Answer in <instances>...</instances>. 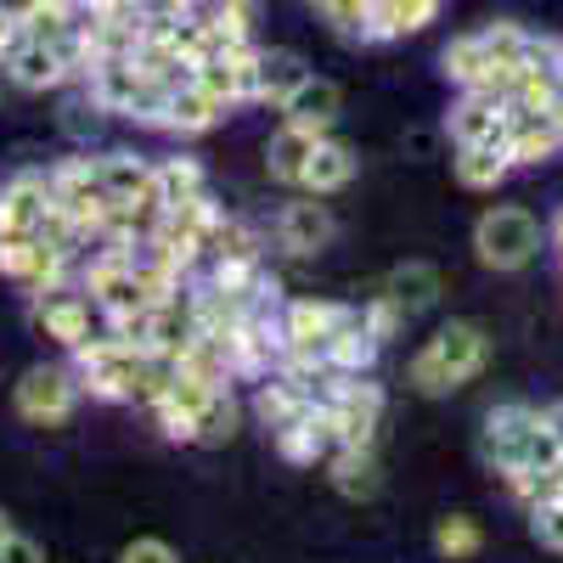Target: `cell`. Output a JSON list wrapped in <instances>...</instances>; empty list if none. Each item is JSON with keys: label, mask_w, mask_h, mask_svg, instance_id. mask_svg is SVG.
Masks as SVG:
<instances>
[{"label": "cell", "mask_w": 563, "mask_h": 563, "mask_svg": "<svg viewBox=\"0 0 563 563\" xmlns=\"http://www.w3.org/2000/svg\"><path fill=\"white\" fill-rule=\"evenodd\" d=\"M547 124H552L558 141H563V85H558V97H552V108H547Z\"/></svg>", "instance_id": "ab89813d"}, {"label": "cell", "mask_w": 563, "mask_h": 563, "mask_svg": "<svg viewBox=\"0 0 563 563\" xmlns=\"http://www.w3.org/2000/svg\"><path fill=\"white\" fill-rule=\"evenodd\" d=\"M440 7H445V0H372V45L422 34L440 18Z\"/></svg>", "instance_id": "ffe728a7"}, {"label": "cell", "mask_w": 563, "mask_h": 563, "mask_svg": "<svg viewBox=\"0 0 563 563\" xmlns=\"http://www.w3.org/2000/svg\"><path fill=\"white\" fill-rule=\"evenodd\" d=\"M305 406H310V395H305V389H294L288 378H282V372H276L271 384H260V395H254V417L265 422L271 434L282 429V422H294Z\"/></svg>", "instance_id": "83f0119b"}, {"label": "cell", "mask_w": 563, "mask_h": 563, "mask_svg": "<svg viewBox=\"0 0 563 563\" xmlns=\"http://www.w3.org/2000/svg\"><path fill=\"white\" fill-rule=\"evenodd\" d=\"M12 40H18V12L7 7V0H0V57L12 52Z\"/></svg>", "instance_id": "8d00e7d4"}, {"label": "cell", "mask_w": 563, "mask_h": 563, "mask_svg": "<svg viewBox=\"0 0 563 563\" xmlns=\"http://www.w3.org/2000/svg\"><path fill=\"white\" fill-rule=\"evenodd\" d=\"M350 180H355V153L344 147V141L321 135L316 147H310V158H305V169H299V192L327 198V192H344Z\"/></svg>", "instance_id": "e0dca14e"}, {"label": "cell", "mask_w": 563, "mask_h": 563, "mask_svg": "<svg viewBox=\"0 0 563 563\" xmlns=\"http://www.w3.org/2000/svg\"><path fill=\"white\" fill-rule=\"evenodd\" d=\"M97 175H102V186H108L113 209L130 203V198H141V192L153 186V164L135 158V153H102V158H97Z\"/></svg>", "instance_id": "cb8c5ba5"}, {"label": "cell", "mask_w": 563, "mask_h": 563, "mask_svg": "<svg viewBox=\"0 0 563 563\" xmlns=\"http://www.w3.org/2000/svg\"><path fill=\"white\" fill-rule=\"evenodd\" d=\"M490 361V339L479 321H445L440 333L411 355V389L417 395H451L474 384Z\"/></svg>", "instance_id": "6da1fadb"}, {"label": "cell", "mask_w": 563, "mask_h": 563, "mask_svg": "<svg viewBox=\"0 0 563 563\" xmlns=\"http://www.w3.org/2000/svg\"><path fill=\"white\" fill-rule=\"evenodd\" d=\"M153 180H158L164 203H186V198L209 192V175L198 158H164V164H153Z\"/></svg>", "instance_id": "f1b7e54d"}, {"label": "cell", "mask_w": 563, "mask_h": 563, "mask_svg": "<svg viewBox=\"0 0 563 563\" xmlns=\"http://www.w3.org/2000/svg\"><path fill=\"white\" fill-rule=\"evenodd\" d=\"M316 141H321V135H310V130H299V124H282V130L271 135V147H265V169H271V180L299 186V169H305V158H310Z\"/></svg>", "instance_id": "d4e9b609"}, {"label": "cell", "mask_w": 563, "mask_h": 563, "mask_svg": "<svg viewBox=\"0 0 563 563\" xmlns=\"http://www.w3.org/2000/svg\"><path fill=\"white\" fill-rule=\"evenodd\" d=\"M333 214H327L310 192L299 198V203H288V209H282V220H276V238H282V249H288V254H321L327 243H333Z\"/></svg>", "instance_id": "2e32d148"}, {"label": "cell", "mask_w": 563, "mask_h": 563, "mask_svg": "<svg viewBox=\"0 0 563 563\" xmlns=\"http://www.w3.org/2000/svg\"><path fill=\"white\" fill-rule=\"evenodd\" d=\"M389 294L406 305V316H411V310H429V305L440 299V271L411 260V265H400V271L389 276Z\"/></svg>", "instance_id": "f546056e"}, {"label": "cell", "mask_w": 563, "mask_h": 563, "mask_svg": "<svg viewBox=\"0 0 563 563\" xmlns=\"http://www.w3.org/2000/svg\"><path fill=\"white\" fill-rule=\"evenodd\" d=\"M12 406H18L23 422H34V429H57V422H68L74 406H79L74 366H29L23 378H18Z\"/></svg>", "instance_id": "5b68a950"}, {"label": "cell", "mask_w": 563, "mask_h": 563, "mask_svg": "<svg viewBox=\"0 0 563 563\" xmlns=\"http://www.w3.org/2000/svg\"><path fill=\"white\" fill-rule=\"evenodd\" d=\"M440 74L456 85V90H474L479 74H485V57H479V34H456L445 52H440Z\"/></svg>", "instance_id": "4dcf8cb0"}, {"label": "cell", "mask_w": 563, "mask_h": 563, "mask_svg": "<svg viewBox=\"0 0 563 563\" xmlns=\"http://www.w3.org/2000/svg\"><path fill=\"white\" fill-rule=\"evenodd\" d=\"M339 40H372V0H310Z\"/></svg>", "instance_id": "1f68e13d"}, {"label": "cell", "mask_w": 563, "mask_h": 563, "mask_svg": "<svg viewBox=\"0 0 563 563\" xmlns=\"http://www.w3.org/2000/svg\"><path fill=\"white\" fill-rule=\"evenodd\" d=\"M276 440V456L282 462H299V467H316L333 456V417H327V406H305L294 422H282V429L271 434Z\"/></svg>", "instance_id": "7c38bea8"}, {"label": "cell", "mask_w": 563, "mask_h": 563, "mask_svg": "<svg viewBox=\"0 0 563 563\" xmlns=\"http://www.w3.org/2000/svg\"><path fill=\"white\" fill-rule=\"evenodd\" d=\"M0 68L12 74L18 90H57L74 79V68L63 63L57 45H40V40H12V52L0 57Z\"/></svg>", "instance_id": "5bb4252c"}, {"label": "cell", "mask_w": 563, "mask_h": 563, "mask_svg": "<svg viewBox=\"0 0 563 563\" xmlns=\"http://www.w3.org/2000/svg\"><path fill=\"white\" fill-rule=\"evenodd\" d=\"M552 153H563V141H558V130L547 124V113H536V119H512V113H507V164H512V169L547 164Z\"/></svg>", "instance_id": "44dd1931"}, {"label": "cell", "mask_w": 563, "mask_h": 563, "mask_svg": "<svg viewBox=\"0 0 563 563\" xmlns=\"http://www.w3.org/2000/svg\"><path fill=\"white\" fill-rule=\"evenodd\" d=\"M45 192H52V203L85 231V238L108 231L113 198H108V186L97 175V158H63V164H52V169H45Z\"/></svg>", "instance_id": "277c9868"}, {"label": "cell", "mask_w": 563, "mask_h": 563, "mask_svg": "<svg viewBox=\"0 0 563 563\" xmlns=\"http://www.w3.org/2000/svg\"><path fill=\"white\" fill-rule=\"evenodd\" d=\"M119 563H180V552H175L169 541H158V536H135V541L119 552Z\"/></svg>", "instance_id": "e575fe53"}, {"label": "cell", "mask_w": 563, "mask_h": 563, "mask_svg": "<svg viewBox=\"0 0 563 563\" xmlns=\"http://www.w3.org/2000/svg\"><path fill=\"white\" fill-rule=\"evenodd\" d=\"M79 79H85L90 102H97L102 113H119V119H135V124H153V130H158L169 90H164L158 79L141 74L135 57H102V63H90Z\"/></svg>", "instance_id": "7a4b0ae2"}, {"label": "cell", "mask_w": 563, "mask_h": 563, "mask_svg": "<svg viewBox=\"0 0 563 563\" xmlns=\"http://www.w3.org/2000/svg\"><path fill=\"white\" fill-rule=\"evenodd\" d=\"M378 350H384V344L366 333V327H361V310H355V321H344L339 333H333V344H327V366L344 372V378H366L372 361H378Z\"/></svg>", "instance_id": "7402d4cb"}, {"label": "cell", "mask_w": 563, "mask_h": 563, "mask_svg": "<svg viewBox=\"0 0 563 563\" xmlns=\"http://www.w3.org/2000/svg\"><path fill=\"white\" fill-rule=\"evenodd\" d=\"M344 321H355L350 305H333V299H282V350L327 355V344H333V333Z\"/></svg>", "instance_id": "52a82bcc"}, {"label": "cell", "mask_w": 563, "mask_h": 563, "mask_svg": "<svg viewBox=\"0 0 563 563\" xmlns=\"http://www.w3.org/2000/svg\"><path fill=\"white\" fill-rule=\"evenodd\" d=\"M474 254L490 271H525L541 254V220L519 203H496L474 225Z\"/></svg>", "instance_id": "3957f363"}, {"label": "cell", "mask_w": 563, "mask_h": 563, "mask_svg": "<svg viewBox=\"0 0 563 563\" xmlns=\"http://www.w3.org/2000/svg\"><path fill=\"white\" fill-rule=\"evenodd\" d=\"M90 12H141V0H85Z\"/></svg>", "instance_id": "f35d334b"}, {"label": "cell", "mask_w": 563, "mask_h": 563, "mask_svg": "<svg viewBox=\"0 0 563 563\" xmlns=\"http://www.w3.org/2000/svg\"><path fill=\"white\" fill-rule=\"evenodd\" d=\"M18 40H40V45H63L79 23V0H18Z\"/></svg>", "instance_id": "d6986e66"}, {"label": "cell", "mask_w": 563, "mask_h": 563, "mask_svg": "<svg viewBox=\"0 0 563 563\" xmlns=\"http://www.w3.org/2000/svg\"><path fill=\"white\" fill-rule=\"evenodd\" d=\"M558 68H563V40H558Z\"/></svg>", "instance_id": "7bdbcfd3"}, {"label": "cell", "mask_w": 563, "mask_h": 563, "mask_svg": "<svg viewBox=\"0 0 563 563\" xmlns=\"http://www.w3.org/2000/svg\"><path fill=\"white\" fill-rule=\"evenodd\" d=\"M45 209H52L45 175L40 169H18L7 186H0V238H29Z\"/></svg>", "instance_id": "4fadbf2b"}, {"label": "cell", "mask_w": 563, "mask_h": 563, "mask_svg": "<svg viewBox=\"0 0 563 563\" xmlns=\"http://www.w3.org/2000/svg\"><path fill=\"white\" fill-rule=\"evenodd\" d=\"M276 113H282V124H299L310 135H327L339 124V113H344V90L333 79H321V74H305L288 97L276 102Z\"/></svg>", "instance_id": "8fae6325"}, {"label": "cell", "mask_w": 563, "mask_h": 563, "mask_svg": "<svg viewBox=\"0 0 563 563\" xmlns=\"http://www.w3.org/2000/svg\"><path fill=\"white\" fill-rule=\"evenodd\" d=\"M507 153L501 147H456V158H451V175H456V186L462 192H496V186L507 180Z\"/></svg>", "instance_id": "603a6c76"}, {"label": "cell", "mask_w": 563, "mask_h": 563, "mask_svg": "<svg viewBox=\"0 0 563 563\" xmlns=\"http://www.w3.org/2000/svg\"><path fill=\"white\" fill-rule=\"evenodd\" d=\"M90 310H97V305H90V294L74 288V282H52V288H40L29 299L34 333H45V339L63 344V350H74V344L90 339Z\"/></svg>", "instance_id": "8992f818"}, {"label": "cell", "mask_w": 563, "mask_h": 563, "mask_svg": "<svg viewBox=\"0 0 563 563\" xmlns=\"http://www.w3.org/2000/svg\"><path fill=\"white\" fill-rule=\"evenodd\" d=\"M547 238H552V249H558V260H563V209L552 214V231H547Z\"/></svg>", "instance_id": "60d3db41"}, {"label": "cell", "mask_w": 563, "mask_h": 563, "mask_svg": "<svg viewBox=\"0 0 563 563\" xmlns=\"http://www.w3.org/2000/svg\"><path fill=\"white\" fill-rule=\"evenodd\" d=\"M327 479H333V490L344 501H372L378 496V456H372V445H339L333 456H327Z\"/></svg>", "instance_id": "ac0fdd59"}, {"label": "cell", "mask_w": 563, "mask_h": 563, "mask_svg": "<svg viewBox=\"0 0 563 563\" xmlns=\"http://www.w3.org/2000/svg\"><path fill=\"white\" fill-rule=\"evenodd\" d=\"M231 108L214 97L209 85H175L169 97H164V119H158V130H169V135H203V130H214L220 119H225Z\"/></svg>", "instance_id": "9a60e30c"}, {"label": "cell", "mask_w": 563, "mask_h": 563, "mask_svg": "<svg viewBox=\"0 0 563 563\" xmlns=\"http://www.w3.org/2000/svg\"><path fill=\"white\" fill-rule=\"evenodd\" d=\"M445 135L456 147H501L507 153V113L485 90H456V108L445 119Z\"/></svg>", "instance_id": "30bf717a"}, {"label": "cell", "mask_w": 563, "mask_h": 563, "mask_svg": "<svg viewBox=\"0 0 563 563\" xmlns=\"http://www.w3.org/2000/svg\"><path fill=\"white\" fill-rule=\"evenodd\" d=\"M479 547H485L479 525H474V519H462V512H451V519H440V525H434V552H440V558H451V563L479 558Z\"/></svg>", "instance_id": "d6a6232c"}, {"label": "cell", "mask_w": 563, "mask_h": 563, "mask_svg": "<svg viewBox=\"0 0 563 563\" xmlns=\"http://www.w3.org/2000/svg\"><path fill=\"white\" fill-rule=\"evenodd\" d=\"M327 417H333V451L339 445H372L384 417V389L372 378H350L333 400H327Z\"/></svg>", "instance_id": "ba28073f"}, {"label": "cell", "mask_w": 563, "mask_h": 563, "mask_svg": "<svg viewBox=\"0 0 563 563\" xmlns=\"http://www.w3.org/2000/svg\"><path fill=\"white\" fill-rule=\"evenodd\" d=\"M558 552H563V541H558Z\"/></svg>", "instance_id": "ee69618b"}, {"label": "cell", "mask_w": 563, "mask_h": 563, "mask_svg": "<svg viewBox=\"0 0 563 563\" xmlns=\"http://www.w3.org/2000/svg\"><path fill=\"white\" fill-rule=\"evenodd\" d=\"M12 536V519H7V512H0V541H7Z\"/></svg>", "instance_id": "b9f144b4"}, {"label": "cell", "mask_w": 563, "mask_h": 563, "mask_svg": "<svg viewBox=\"0 0 563 563\" xmlns=\"http://www.w3.org/2000/svg\"><path fill=\"white\" fill-rule=\"evenodd\" d=\"M0 563H45V552H40V541H29V536H7L0 541Z\"/></svg>", "instance_id": "d590c367"}, {"label": "cell", "mask_w": 563, "mask_h": 563, "mask_svg": "<svg viewBox=\"0 0 563 563\" xmlns=\"http://www.w3.org/2000/svg\"><path fill=\"white\" fill-rule=\"evenodd\" d=\"M541 422H547V429H552V440L563 445V400H552V406L541 411Z\"/></svg>", "instance_id": "74e56055"}, {"label": "cell", "mask_w": 563, "mask_h": 563, "mask_svg": "<svg viewBox=\"0 0 563 563\" xmlns=\"http://www.w3.org/2000/svg\"><path fill=\"white\" fill-rule=\"evenodd\" d=\"M400 321H406V305H400L395 294H378V299H372V305L361 310V327H366V333L378 339V344L400 333Z\"/></svg>", "instance_id": "836d02e7"}, {"label": "cell", "mask_w": 563, "mask_h": 563, "mask_svg": "<svg viewBox=\"0 0 563 563\" xmlns=\"http://www.w3.org/2000/svg\"><path fill=\"white\" fill-rule=\"evenodd\" d=\"M68 260L57 249H45L34 231L29 238H0V276H12L18 288L40 294V288H52V282H68Z\"/></svg>", "instance_id": "9c48e42d"}, {"label": "cell", "mask_w": 563, "mask_h": 563, "mask_svg": "<svg viewBox=\"0 0 563 563\" xmlns=\"http://www.w3.org/2000/svg\"><path fill=\"white\" fill-rule=\"evenodd\" d=\"M238 422H243V411H238V400H231V389H214L209 406L192 417V445H225V440H238Z\"/></svg>", "instance_id": "4316f807"}, {"label": "cell", "mask_w": 563, "mask_h": 563, "mask_svg": "<svg viewBox=\"0 0 563 563\" xmlns=\"http://www.w3.org/2000/svg\"><path fill=\"white\" fill-rule=\"evenodd\" d=\"M310 68H305V57L299 52H288V45H271V52H260V102H282L288 90L305 79Z\"/></svg>", "instance_id": "484cf974"}]
</instances>
